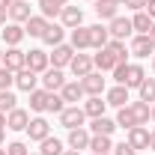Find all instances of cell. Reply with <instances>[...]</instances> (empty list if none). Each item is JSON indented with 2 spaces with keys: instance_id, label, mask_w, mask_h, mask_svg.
<instances>
[{
  "instance_id": "obj_53",
  "label": "cell",
  "mask_w": 155,
  "mask_h": 155,
  "mask_svg": "<svg viewBox=\"0 0 155 155\" xmlns=\"http://www.w3.org/2000/svg\"><path fill=\"white\" fill-rule=\"evenodd\" d=\"M149 66H152V75H155V54H152V63H149Z\"/></svg>"
},
{
  "instance_id": "obj_46",
  "label": "cell",
  "mask_w": 155,
  "mask_h": 155,
  "mask_svg": "<svg viewBox=\"0 0 155 155\" xmlns=\"http://www.w3.org/2000/svg\"><path fill=\"white\" fill-rule=\"evenodd\" d=\"M149 149H152V152H155V128H152V131H149Z\"/></svg>"
},
{
  "instance_id": "obj_33",
  "label": "cell",
  "mask_w": 155,
  "mask_h": 155,
  "mask_svg": "<svg viewBox=\"0 0 155 155\" xmlns=\"http://www.w3.org/2000/svg\"><path fill=\"white\" fill-rule=\"evenodd\" d=\"M131 27H134V33H140V36H149V30H152V18H149V12H146V9L134 12Z\"/></svg>"
},
{
  "instance_id": "obj_55",
  "label": "cell",
  "mask_w": 155,
  "mask_h": 155,
  "mask_svg": "<svg viewBox=\"0 0 155 155\" xmlns=\"http://www.w3.org/2000/svg\"><path fill=\"white\" fill-rule=\"evenodd\" d=\"M114 3H119V6H122V3H125V0H114Z\"/></svg>"
},
{
  "instance_id": "obj_1",
  "label": "cell",
  "mask_w": 155,
  "mask_h": 155,
  "mask_svg": "<svg viewBox=\"0 0 155 155\" xmlns=\"http://www.w3.org/2000/svg\"><path fill=\"white\" fill-rule=\"evenodd\" d=\"M114 78H116V84H122V87H128V90H137V87L143 84L146 72H143L140 63H119L114 69Z\"/></svg>"
},
{
  "instance_id": "obj_39",
  "label": "cell",
  "mask_w": 155,
  "mask_h": 155,
  "mask_svg": "<svg viewBox=\"0 0 155 155\" xmlns=\"http://www.w3.org/2000/svg\"><path fill=\"white\" fill-rule=\"evenodd\" d=\"M63 107H66L63 96H60V93H51V96H48V110H45V114H57V116H60Z\"/></svg>"
},
{
  "instance_id": "obj_26",
  "label": "cell",
  "mask_w": 155,
  "mask_h": 155,
  "mask_svg": "<svg viewBox=\"0 0 155 155\" xmlns=\"http://www.w3.org/2000/svg\"><path fill=\"white\" fill-rule=\"evenodd\" d=\"M93 63H96L98 72H114V69H116V60H114V54L107 51V45H104V48H98L96 54H93Z\"/></svg>"
},
{
  "instance_id": "obj_29",
  "label": "cell",
  "mask_w": 155,
  "mask_h": 155,
  "mask_svg": "<svg viewBox=\"0 0 155 155\" xmlns=\"http://www.w3.org/2000/svg\"><path fill=\"white\" fill-rule=\"evenodd\" d=\"M69 45L75 48V51H87L90 48V30L81 24V27H75L72 33H69Z\"/></svg>"
},
{
  "instance_id": "obj_59",
  "label": "cell",
  "mask_w": 155,
  "mask_h": 155,
  "mask_svg": "<svg viewBox=\"0 0 155 155\" xmlns=\"http://www.w3.org/2000/svg\"><path fill=\"white\" fill-rule=\"evenodd\" d=\"M93 3H96V0H93Z\"/></svg>"
},
{
  "instance_id": "obj_48",
  "label": "cell",
  "mask_w": 155,
  "mask_h": 155,
  "mask_svg": "<svg viewBox=\"0 0 155 155\" xmlns=\"http://www.w3.org/2000/svg\"><path fill=\"white\" fill-rule=\"evenodd\" d=\"M9 3H12V0H0V9H9Z\"/></svg>"
},
{
  "instance_id": "obj_11",
  "label": "cell",
  "mask_w": 155,
  "mask_h": 155,
  "mask_svg": "<svg viewBox=\"0 0 155 155\" xmlns=\"http://www.w3.org/2000/svg\"><path fill=\"white\" fill-rule=\"evenodd\" d=\"M125 143L131 149H149V128L146 125H134L125 131Z\"/></svg>"
},
{
  "instance_id": "obj_12",
  "label": "cell",
  "mask_w": 155,
  "mask_h": 155,
  "mask_svg": "<svg viewBox=\"0 0 155 155\" xmlns=\"http://www.w3.org/2000/svg\"><path fill=\"white\" fill-rule=\"evenodd\" d=\"M3 66H6V69H12V72L24 69V66H27V51H21L18 45L6 48V51H3Z\"/></svg>"
},
{
  "instance_id": "obj_16",
  "label": "cell",
  "mask_w": 155,
  "mask_h": 155,
  "mask_svg": "<svg viewBox=\"0 0 155 155\" xmlns=\"http://www.w3.org/2000/svg\"><path fill=\"white\" fill-rule=\"evenodd\" d=\"M30 15H33V6H30L27 0H12V3H9V21H15V24H27Z\"/></svg>"
},
{
  "instance_id": "obj_22",
  "label": "cell",
  "mask_w": 155,
  "mask_h": 155,
  "mask_svg": "<svg viewBox=\"0 0 155 155\" xmlns=\"http://www.w3.org/2000/svg\"><path fill=\"white\" fill-rule=\"evenodd\" d=\"M24 24H15V21H9L6 27H3V42H6V48H12V45H21L24 42Z\"/></svg>"
},
{
  "instance_id": "obj_2",
  "label": "cell",
  "mask_w": 155,
  "mask_h": 155,
  "mask_svg": "<svg viewBox=\"0 0 155 155\" xmlns=\"http://www.w3.org/2000/svg\"><path fill=\"white\" fill-rule=\"evenodd\" d=\"M84 122H87V114H84V107H81V104H66V107L60 110V125H63L66 131L81 128Z\"/></svg>"
},
{
  "instance_id": "obj_31",
  "label": "cell",
  "mask_w": 155,
  "mask_h": 155,
  "mask_svg": "<svg viewBox=\"0 0 155 155\" xmlns=\"http://www.w3.org/2000/svg\"><path fill=\"white\" fill-rule=\"evenodd\" d=\"M96 15L98 21H110L119 15V3H114V0H96Z\"/></svg>"
},
{
  "instance_id": "obj_58",
  "label": "cell",
  "mask_w": 155,
  "mask_h": 155,
  "mask_svg": "<svg viewBox=\"0 0 155 155\" xmlns=\"http://www.w3.org/2000/svg\"><path fill=\"white\" fill-rule=\"evenodd\" d=\"M107 155H114V152H107Z\"/></svg>"
},
{
  "instance_id": "obj_15",
  "label": "cell",
  "mask_w": 155,
  "mask_h": 155,
  "mask_svg": "<svg viewBox=\"0 0 155 155\" xmlns=\"http://www.w3.org/2000/svg\"><path fill=\"white\" fill-rule=\"evenodd\" d=\"M15 87H18L21 93H33V90L39 87V75L33 72V69H27V66H24V69L15 72Z\"/></svg>"
},
{
  "instance_id": "obj_13",
  "label": "cell",
  "mask_w": 155,
  "mask_h": 155,
  "mask_svg": "<svg viewBox=\"0 0 155 155\" xmlns=\"http://www.w3.org/2000/svg\"><path fill=\"white\" fill-rule=\"evenodd\" d=\"M75 54H78L75 48L63 42V45H57V48H54V54H48V57H51V66H54V69H69V63H72V57H75Z\"/></svg>"
},
{
  "instance_id": "obj_51",
  "label": "cell",
  "mask_w": 155,
  "mask_h": 155,
  "mask_svg": "<svg viewBox=\"0 0 155 155\" xmlns=\"http://www.w3.org/2000/svg\"><path fill=\"white\" fill-rule=\"evenodd\" d=\"M149 36H152V42H155V21H152V30H149Z\"/></svg>"
},
{
  "instance_id": "obj_32",
  "label": "cell",
  "mask_w": 155,
  "mask_h": 155,
  "mask_svg": "<svg viewBox=\"0 0 155 155\" xmlns=\"http://www.w3.org/2000/svg\"><path fill=\"white\" fill-rule=\"evenodd\" d=\"M90 149H93V155H107V152H114V140L107 134H93L90 137Z\"/></svg>"
},
{
  "instance_id": "obj_14",
  "label": "cell",
  "mask_w": 155,
  "mask_h": 155,
  "mask_svg": "<svg viewBox=\"0 0 155 155\" xmlns=\"http://www.w3.org/2000/svg\"><path fill=\"white\" fill-rule=\"evenodd\" d=\"M27 125H30V110L15 107V110L6 114V128L9 131H27Z\"/></svg>"
},
{
  "instance_id": "obj_35",
  "label": "cell",
  "mask_w": 155,
  "mask_h": 155,
  "mask_svg": "<svg viewBox=\"0 0 155 155\" xmlns=\"http://www.w3.org/2000/svg\"><path fill=\"white\" fill-rule=\"evenodd\" d=\"M137 98L146 104H155V78H143V84L137 87Z\"/></svg>"
},
{
  "instance_id": "obj_9",
  "label": "cell",
  "mask_w": 155,
  "mask_h": 155,
  "mask_svg": "<svg viewBox=\"0 0 155 155\" xmlns=\"http://www.w3.org/2000/svg\"><path fill=\"white\" fill-rule=\"evenodd\" d=\"M81 87H84V93H87V96H104L107 81L101 78V72H90L87 78H81Z\"/></svg>"
},
{
  "instance_id": "obj_3",
  "label": "cell",
  "mask_w": 155,
  "mask_h": 155,
  "mask_svg": "<svg viewBox=\"0 0 155 155\" xmlns=\"http://www.w3.org/2000/svg\"><path fill=\"white\" fill-rule=\"evenodd\" d=\"M39 84H42V90H48V93H60L63 90V84H66V75H63V69H45L42 75H39Z\"/></svg>"
},
{
  "instance_id": "obj_44",
  "label": "cell",
  "mask_w": 155,
  "mask_h": 155,
  "mask_svg": "<svg viewBox=\"0 0 155 155\" xmlns=\"http://www.w3.org/2000/svg\"><path fill=\"white\" fill-rule=\"evenodd\" d=\"M9 24V9H0V27H6Z\"/></svg>"
},
{
  "instance_id": "obj_20",
  "label": "cell",
  "mask_w": 155,
  "mask_h": 155,
  "mask_svg": "<svg viewBox=\"0 0 155 155\" xmlns=\"http://www.w3.org/2000/svg\"><path fill=\"white\" fill-rule=\"evenodd\" d=\"M87 128H90V134H107L110 137L119 125H116V119H110V116H96V119H90Z\"/></svg>"
},
{
  "instance_id": "obj_41",
  "label": "cell",
  "mask_w": 155,
  "mask_h": 155,
  "mask_svg": "<svg viewBox=\"0 0 155 155\" xmlns=\"http://www.w3.org/2000/svg\"><path fill=\"white\" fill-rule=\"evenodd\" d=\"M6 155H30V149H27L24 140H12V143L6 146Z\"/></svg>"
},
{
  "instance_id": "obj_27",
  "label": "cell",
  "mask_w": 155,
  "mask_h": 155,
  "mask_svg": "<svg viewBox=\"0 0 155 155\" xmlns=\"http://www.w3.org/2000/svg\"><path fill=\"white\" fill-rule=\"evenodd\" d=\"M128 107H131V114H134L137 125H149V119H152V104H146V101H128Z\"/></svg>"
},
{
  "instance_id": "obj_42",
  "label": "cell",
  "mask_w": 155,
  "mask_h": 155,
  "mask_svg": "<svg viewBox=\"0 0 155 155\" xmlns=\"http://www.w3.org/2000/svg\"><path fill=\"white\" fill-rule=\"evenodd\" d=\"M114 155H137V149H131V146L122 140V143H114Z\"/></svg>"
},
{
  "instance_id": "obj_4",
  "label": "cell",
  "mask_w": 155,
  "mask_h": 155,
  "mask_svg": "<svg viewBox=\"0 0 155 155\" xmlns=\"http://www.w3.org/2000/svg\"><path fill=\"white\" fill-rule=\"evenodd\" d=\"M69 72L75 78H87L90 72H96V63H93V54H84V51H78L72 63H69Z\"/></svg>"
},
{
  "instance_id": "obj_52",
  "label": "cell",
  "mask_w": 155,
  "mask_h": 155,
  "mask_svg": "<svg viewBox=\"0 0 155 155\" xmlns=\"http://www.w3.org/2000/svg\"><path fill=\"white\" fill-rule=\"evenodd\" d=\"M3 51H6V48H3V45H0V66H3Z\"/></svg>"
},
{
  "instance_id": "obj_34",
  "label": "cell",
  "mask_w": 155,
  "mask_h": 155,
  "mask_svg": "<svg viewBox=\"0 0 155 155\" xmlns=\"http://www.w3.org/2000/svg\"><path fill=\"white\" fill-rule=\"evenodd\" d=\"M39 152H42V155H63V152H66V146H63L60 137H51V134H48L42 143H39Z\"/></svg>"
},
{
  "instance_id": "obj_30",
  "label": "cell",
  "mask_w": 155,
  "mask_h": 155,
  "mask_svg": "<svg viewBox=\"0 0 155 155\" xmlns=\"http://www.w3.org/2000/svg\"><path fill=\"white\" fill-rule=\"evenodd\" d=\"M27 96H30V110H33V114H45V110H48V96H51L48 90L36 87V90L27 93Z\"/></svg>"
},
{
  "instance_id": "obj_45",
  "label": "cell",
  "mask_w": 155,
  "mask_h": 155,
  "mask_svg": "<svg viewBox=\"0 0 155 155\" xmlns=\"http://www.w3.org/2000/svg\"><path fill=\"white\" fill-rule=\"evenodd\" d=\"M146 12H149V18L155 21V0H149V3H146Z\"/></svg>"
},
{
  "instance_id": "obj_25",
  "label": "cell",
  "mask_w": 155,
  "mask_h": 155,
  "mask_svg": "<svg viewBox=\"0 0 155 155\" xmlns=\"http://www.w3.org/2000/svg\"><path fill=\"white\" fill-rule=\"evenodd\" d=\"M87 30H90V48H96V51L110 42V33H107L104 24H93V27H87Z\"/></svg>"
},
{
  "instance_id": "obj_43",
  "label": "cell",
  "mask_w": 155,
  "mask_h": 155,
  "mask_svg": "<svg viewBox=\"0 0 155 155\" xmlns=\"http://www.w3.org/2000/svg\"><path fill=\"white\" fill-rule=\"evenodd\" d=\"M146 3H149V0H125L122 6H125V9H131V12H140V9H146Z\"/></svg>"
},
{
  "instance_id": "obj_56",
  "label": "cell",
  "mask_w": 155,
  "mask_h": 155,
  "mask_svg": "<svg viewBox=\"0 0 155 155\" xmlns=\"http://www.w3.org/2000/svg\"><path fill=\"white\" fill-rule=\"evenodd\" d=\"M0 155H6V149H3V146H0Z\"/></svg>"
},
{
  "instance_id": "obj_5",
  "label": "cell",
  "mask_w": 155,
  "mask_h": 155,
  "mask_svg": "<svg viewBox=\"0 0 155 155\" xmlns=\"http://www.w3.org/2000/svg\"><path fill=\"white\" fill-rule=\"evenodd\" d=\"M107 33H110V39H119V42L131 39V33H134V27H131V18H122V15L110 18V21H107Z\"/></svg>"
},
{
  "instance_id": "obj_37",
  "label": "cell",
  "mask_w": 155,
  "mask_h": 155,
  "mask_svg": "<svg viewBox=\"0 0 155 155\" xmlns=\"http://www.w3.org/2000/svg\"><path fill=\"white\" fill-rule=\"evenodd\" d=\"M116 125H119V128H125V131L137 125V119H134V114H131V107H128V104H125V107H116Z\"/></svg>"
},
{
  "instance_id": "obj_36",
  "label": "cell",
  "mask_w": 155,
  "mask_h": 155,
  "mask_svg": "<svg viewBox=\"0 0 155 155\" xmlns=\"http://www.w3.org/2000/svg\"><path fill=\"white\" fill-rule=\"evenodd\" d=\"M107 51L114 54L116 66H119V63H128V45H125V42H119V39H110V42H107Z\"/></svg>"
},
{
  "instance_id": "obj_57",
  "label": "cell",
  "mask_w": 155,
  "mask_h": 155,
  "mask_svg": "<svg viewBox=\"0 0 155 155\" xmlns=\"http://www.w3.org/2000/svg\"><path fill=\"white\" fill-rule=\"evenodd\" d=\"M30 155H42V152H30Z\"/></svg>"
},
{
  "instance_id": "obj_50",
  "label": "cell",
  "mask_w": 155,
  "mask_h": 155,
  "mask_svg": "<svg viewBox=\"0 0 155 155\" xmlns=\"http://www.w3.org/2000/svg\"><path fill=\"white\" fill-rule=\"evenodd\" d=\"M63 155H81V152H78V149H66Z\"/></svg>"
},
{
  "instance_id": "obj_10",
  "label": "cell",
  "mask_w": 155,
  "mask_h": 155,
  "mask_svg": "<svg viewBox=\"0 0 155 155\" xmlns=\"http://www.w3.org/2000/svg\"><path fill=\"white\" fill-rule=\"evenodd\" d=\"M104 101H107V107H125L131 101V93H128V87L116 84L110 90H104Z\"/></svg>"
},
{
  "instance_id": "obj_54",
  "label": "cell",
  "mask_w": 155,
  "mask_h": 155,
  "mask_svg": "<svg viewBox=\"0 0 155 155\" xmlns=\"http://www.w3.org/2000/svg\"><path fill=\"white\" fill-rule=\"evenodd\" d=\"M152 122H155V104H152Z\"/></svg>"
},
{
  "instance_id": "obj_23",
  "label": "cell",
  "mask_w": 155,
  "mask_h": 155,
  "mask_svg": "<svg viewBox=\"0 0 155 155\" xmlns=\"http://www.w3.org/2000/svg\"><path fill=\"white\" fill-rule=\"evenodd\" d=\"M69 6V0H39V15H45V18H60V12Z\"/></svg>"
},
{
  "instance_id": "obj_7",
  "label": "cell",
  "mask_w": 155,
  "mask_h": 155,
  "mask_svg": "<svg viewBox=\"0 0 155 155\" xmlns=\"http://www.w3.org/2000/svg\"><path fill=\"white\" fill-rule=\"evenodd\" d=\"M51 134V122L45 119V116H30V125H27V137L33 140V143H42L45 137Z\"/></svg>"
},
{
  "instance_id": "obj_18",
  "label": "cell",
  "mask_w": 155,
  "mask_h": 155,
  "mask_svg": "<svg viewBox=\"0 0 155 155\" xmlns=\"http://www.w3.org/2000/svg\"><path fill=\"white\" fill-rule=\"evenodd\" d=\"M90 128H87V125H81V128H72V131H69V140H66V143H69V149H78V152H81V149H90Z\"/></svg>"
},
{
  "instance_id": "obj_47",
  "label": "cell",
  "mask_w": 155,
  "mask_h": 155,
  "mask_svg": "<svg viewBox=\"0 0 155 155\" xmlns=\"http://www.w3.org/2000/svg\"><path fill=\"white\" fill-rule=\"evenodd\" d=\"M6 143V128H0V146Z\"/></svg>"
},
{
  "instance_id": "obj_17",
  "label": "cell",
  "mask_w": 155,
  "mask_h": 155,
  "mask_svg": "<svg viewBox=\"0 0 155 155\" xmlns=\"http://www.w3.org/2000/svg\"><path fill=\"white\" fill-rule=\"evenodd\" d=\"M60 24L66 27V30H75L84 24V9L81 6H66L63 12H60Z\"/></svg>"
},
{
  "instance_id": "obj_38",
  "label": "cell",
  "mask_w": 155,
  "mask_h": 155,
  "mask_svg": "<svg viewBox=\"0 0 155 155\" xmlns=\"http://www.w3.org/2000/svg\"><path fill=\"white\" fill-rule=\"evenodd\" d=\"M18 107V98L12 90H0V114H9V110H15Z\"/></svg>"
},
{
  "instance_id": "obj_8",
  "label": "cell",
  "mask_w": 155,
  "mask_h": 155,
  "mask_svg": "<svg viewBox=\"0 0 155 155\" xmlns=\"http://www.w3.org/2000/svg\"><path fill=\"white\" fill-rule=\"evenodd\" d=\"M27 69H33L36 75H42L45 69H51V57L45 48H30L27 51Z\"/></svg>"
},
{
  "instance_id": "obj_19",
  "label": "cell",
  "mask_w": 155,
  "mask_h": 155,
  "mask_svg": "<svg viewBox=\"0 0 155 155\" xmlns=\"http://www.w3.org/2000/svg\"><path fill=\"white\" fill-rule=\"evenodd\" d=\"M60 96H63V101H69V104H78V101H84V98H87V93H84L81 81H66V84H63V90H60Z\"/></svg>"
},
{
  "instance_id": "obj_6",
  "label": "cell",
  "mask_w": 155,
  "mask_h": 155,
  "mask_svg": "<svg viewBox=\"0 0 155 155\" xmlns=\"http://www.w3.org/2000/svg\"><path fill=\"white\" fill-rule=\"evenodd\" d=\"M128 54H134V57H140V60H146L149 54H155V42H152V36H131V42H128Z\"/></svg>"
},
{
  "instance_id": "obj_49",
  "label": "cell",
  "mask_w": 155,
  "mask_h": 155,
  "mask_svg": "<svg viewBox=\"0 0 155 155\" xmlns=\"http://www.w3.org/2000/svg\"><path fill=\"white\" fill-rule=\"evenodd\" d=\"M0 128H6V114H0Z\"/></svg>"
},
{
  "instance_id": "obj_28",
  "label": "cell",
  "mask_w": 155,
  "mask_h": 155,
  "mask_svg": "<svg viewBox=\"0 0 155 155\" xmlns=\"http://www.w3.org/2000/svg\"><path fill=\"white\" fill-rule=\"evenodd\" d=\"M63 36H66V27L63 24H48V30L42 33V42L48 48H57V45H63Z\"/></svg>"
},
{
  "instance_id": "obj_40",
  "label": "cell",
  "mask_w": 155,
  "mask_h": 155,
  "mask_svg": "<svg viewBox=\"0 0 155 155\" xmlns=\"http://www.w3.org/2000/svg\"><path fill=\"white\" fill-rule=\"evenodd\" d=\"M12 87H15V72L0 66V90H12Z\"/></svg>"
},
{
  "instance_id": "obj_21",
  "label": "cell",
  "mask_w": 155,
  "mask_h": 155,
  "mask_svg": "<svg viewBox=\"0 0 155 155\" xmlns=\"http://www.w3.org/2000/svg\"><path fill=\"white\" fill-rule=\"evenodd\" d=\"M81 107H84V114L90 116V119H96V116H104V110H107V101H104L101 96H87Z\"/></svg>"
},
{
  "instance_id": "obj_24",
  "label": "cell",
  "mask_w": 155,
  "mask_h": 155,
  "mask_svg": "<svg viewBox=\"0 0 155 155\" xmlns=\"http://www.w3.org/2000/svg\"><path fill=\"white\" fill-rule=\"evenodd\" d=\"M48 24H51V21L45 18V15H30L27 24H24V33H27V36H33V39H42V33L48 30Z\"/></svg>"
}]
</instances>
